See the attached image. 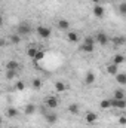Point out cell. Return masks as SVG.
Wrapping results in <instances>:
<instances>
[{"instance_id":"cell-24","label":"cell","mask_w":126,"mask_h":128,"mask_svg":"<svg viewBox=\"0 0 126 128\" xmlns=\"http://www.w3.org/2000/svg\"><path fill=\"white\" fill-rule=\"evenodd\" d=\"M125 63V57L122 55V54H116L114 55V58H113V64H116V66H120V64Z\"/></svg>"},{"instance_id":"cell-10","label":"cell","mask_w":126,"mask_h":128,"mask_svg":"<svg viewBox=\"0 0 126 128\" xmlns=\"http://www.w3.org/2000/svg\"><path fill=\"white\" fill-rule=\"evenodd\" d=\"M67 40L70 42V43H77L79 42V34L76 32H67Z\"/></svg>"},{"instance_id":"cell-7","label":"cell","mask_w":126,"mask_h":128,"mask_svg":"<svg viewBox=\"0 0 126 128\" xmlns=\"http://www.w3.org/2000/svg\"><path fill=\"white\" fill-rule=\"evenodd\" d=\"M57 28L61 32H68L70 30V21L68 20H58L57 21Z\"/></svg>"},{"instance_id":"cell-14","label":"cell","mask_w":126,"mask_h":128,"mask_svg":"<svg viewBox=\"0 0 126 128\" xmlns=\"http://www.w3.org/2000/svg\"><path fill=\"white\" fill-rule=\"evenodd\" d=\"M36 110H37V107L34 106V104H27L25 107H24V115H27V116H31V115H34L36 113Z\"/></svg>"},{"instance_id":"cell-3","label":"cell","mask_w":126,"mask_h":128,"mask_svg":"<svg viewBox=\"0 0 126 128\" xmlns=\"http://www.w3.org/2000/svg\"><path fill=\"white\" fill-rule=\"evenodd\" d=\"M45 103H46V106L51 109V110H55L58 106H60V100L57 98L55 96H49L46 97V100H45Z\"/></svg>"},{"instance_id":"cell-5","label":"cell","mask_w":126,"mask_h":128,"mask_svg":"<svg viewBox=\"0 0 126 128\" xmlns=\"http://www.w3.org/2000/svg\"><path fill=\"white\" fill-rule=\"evenodd\" d=\"M43 115H45V119H46V122H48L49 125L57 124V121H58V115H57L55 112H45Z\"/></svg>"},{"instance_id":"cell-27","label":"cell","mask_w":126,"mask_h":128,"mask_svg":"<svg viewBox=\"0 0 126 128\" xmlns=\"http://www.w3.org/2000/svg\"><path fill=\"white\" fill-rule=\"evenodd\" d=\"M16 74H18V72H16V70H6V79H9V80H10V79H13Z\"/></svg>"},{"instance_id":"cell-1","label":"cell","mask_w":126,"mask_h":128,"mask_svg":"<svg viewBox=\"0 0 126 128\" xmlns=\"http://www.w3.org/2000/svg\"><path fill=\"white\" fill-rule=\"evenodd\" d=\"M30 33H31V26H30L27 21L19 22V24L16 26V34H19L21 37H22V36H28Z\"/></svg>"},{"instance_id":"cell-22","label":"cell","mask_w":126,"mask_h":128,"mask_svg":"<svg viewBox=\"0 0 126 128\" xmlns=\"http://www.w3.org/2000/svg\"><path fill=\"white\" fill-rule=\"evenodd\" d=\"M80 51H82V52H86V54H91V52H94V45L82 43V45H80Z\"/></svg>"},{"instance_id":"cell-36","label":"cell","mask_w":126,"mask_h":128,"mask_svg":"<svg viewBox=\"0 0 126 128\" xmlns=\"http://www.w3.org/2000/svg\"><path fill=\"white\" fill-rule=\"evenodd\" d=\"M0 124H1V119H0Z\"/></svg>"},{"instance_id":"cell-8","label":"cell","mask_w":126,"mask_h":128,"mask_svg":"<svg viewBox=\"0 0 126 128\" xmlns=\"http://www.w3.org/2000/svg\"><path fill=\"white\" fill-rule=\"evenodd\" d=\"M94 15L96 18H104L105 15V9L101 6V4H95L94 6Z\"/></svg>"},{"instance_id":"cell-20","label":"cell","mask_w":126,"mask_h":128,"mask_svg":"<svg viewBox=\"0 0 126 128\" xmlns=\"http://www.w3.org/2000/svg\"><path fill=\"white\" fill-rule=\"evenodd\" d=\"M31 88L34 90V91H39L40 88H42V80L39 79V78H34L31 80Z\"/></svg>"},{"instance_id":"cell-18","label":"cell","mask_w":126,"mask_h":128,"mask_svg":"<svg viewBox=\"0 0 126 128\" xmlns=\"http://www.w3.org/2000/svg\"><path fill=\"white\" fill-rule=\"evenodd\" d=\"M85 119H86L88 124H94V122H96L98 116H96V113H94V112H88L86 116H85Z\"/></svg>"},{"instance_id":"cell-15","label":"cell","mask_w":126,"mask_h":128,"mask_svg":"<svg viewBox=\"0 0 126 128\" xmlns=\"http://www.w3.org/2000/svg\"><path fill=\"white\" fill-rule=\"evenodd\" d=\"M71 115H79V112H80V106L77 104V103H71L70 106H68V109H67Z\"/></svg>"},{"instance_id":"cell-11","label":"cell","mask_w":126,"mask_h":128,"mask_svg":"<svg viewBox=\"0 0 126 128\" xmlns=\"http://www.w3.org/2000/svg\"><path fill=\"white\" fill-rule=\"evenodd\" d=\"M67 90H68V85L67 84H64L61 80H57L55 82V91L57 92H65Z\"/></svg>"},{"instance_id":"cell-23","label":"cell","mask_w":126,"mask_h":128,"mask_svg":"<svg viewBox=\"0 0 126 128\" xmlns=\"http://www.w3.org/2000/svg\"><path fill=\"white\" fill-rule=\"evenodd\" d=\"M45 55H46V54H45V51H43V49H37V52H36V55H34V58H33V60H34L36 63H39V61H42V60L45 58Z\"/></svg>"},{"instance_id":"cell-17","label":"cell","mask_w":126,"mask_h":128,"mask_svg":"<svg viewBox=\"0 0 126 128\" xmlns=\"http://www.w3.org/2000/svg\"><path fill=\"white\" fill-rule=\"evenodd\" d=\"M95 79H96V78H95V73L88 72L86 76H85V84H86V85H92V84L95 82Z\"/></svg>"},{"instance_id":"cell-33","label":"cell","mask_w":126,"mask_h":128,"mask_svg":"<svg viewBox=\"0 0 126 128\" xmlns=\"http://www.w3.org/2000/svg\"><path fill=\"white\" fill-rule=\"evenodd\" d=\"M119 124H120V125H125L126 124V118L125 116H120V118H119Z\"/></svg>"},{"instance_id":"cell-32","label":"cell","mask_w":126,"mask_h":128,"mask_svg":"<svg viewBox=\"0 0 126 128\" xmlns=\"http://www.w3.org/2000/svg\"><path fill=\"white\" fill-rule=\"evenodd\" d=\"M6 45H7V40L3 39V37H0V48H3V46H6Z\"/></svg>"},{"instance_id":"cell-28","label":"cell","mask_w":126,"mask_h":128,"mask_svg":"<svg viewBox=\"0 0 126 128\" xmlns=\"http://www.w3.org/2000/svg\"><path fill=\"white\" fill-rule=\"evenodd\" d=\"M15 90H18V91H24L25 90V84L22 82V80H18L16 84H15V86H13Z\"/></svg>"},{"instance_id":"cell-16","label":"cell","mask_w":126,"mask_h":128,"mask_svg":"<svg viewBox=\"0 0 126 128\" xmlns=\"http://www.w3.org/2000/svg\"><path fill=\"white\" fill-rule=\"evenodd\" d=\"M18 115H19V112H18L16 107H7L6 109V116L7 118H16Z\"/></svg>"},{"instance_id":"cell-35","label":"cell","mask_w":126,"mask_h":128,"mask_svg":"<svg viewBox=\"0 0 126 128\" xmlns=\"http://www.w3.org/2000/svg\"><path fill=\"white\" fill-rule=\"evenodd\" d=\"M91 2H94L95 4H99V0H91Z\"/></svg>"},{"instance_id":"cell-26","label":"cell","mask_w":126,"mask_h":128,"mask_svg":"<svg viewBox=\"0 0 126 128\" xmlns=\"http://www.w3.org/2000/svg\"><path fill=\"white\" fill-rule=\"evenodd\" d=\"M99 107L101 109H110V98H104V100H101V103H99Z\"/></svg>"},{"instance_id":"cell-37","label":"cell","mask_w":126,"mask_h":128,"mask_svg":"<svg viewBox=\"0 0 126 128\" xmlns=\"http://www.w3.org/2000/svg\"><path fill=\"white\" fill-rule=\"evenodd\" d=\"M9 128H13V127H9Z\"/></svg>"},{"instance_id":"cell-12","label":"cell","mask_w":126,"mask_h":128,"mask_svg":"<svg viewBox=\"0 0 126 128\" xmlns=\"http://www.w3.org/2000/svg\"><path fill=\"white\" fill-rule=\"evenodd\" d=\"M6 70H16V72H19V63L15 61V60H9L6 63Z\"/></svg>"},{"instance_id":"cell-21","label":"cell","mask_w":126,"mask_h":128,"mask_svg":"<svg viewBox=\"0 0 126 128\" xmlns=\"http://www.w3.org/2000/svg\"><path fill=\"white\" fill-rule=\"evenodd\" d=\"M9 42H10L12 45H18V43L21 42V36H19V34H16V33H13V34H10V36H9Z\"/></svg>"},{"instance_id":"cell-29","label":"cell","mask_w":126,"mask_h":128,"mask_svg":"<svg viewBox=\"0 0 126 128\" xmlns=\"http://www.w3.org/2000/svg\"><path fill=\"white\" fill-rule=\"evenodd\" d=\"M36 52H37V48H34V46H31V48H28L27 49V55L30 57V58H34V55H36Z\"/></svg>"},{"instance_id":"cell-2","label":"cell","mask_w":126,"mask_h":128,"mask_svg":"<svg viewBox=\"0 0 126 128\" xmlns=\"http://www.w3.org/2000/svg\"><path fill=\"white\" fill-rule=\"evenodd\" d=\"M36 32L39 34V37H42V39H49L51 37V28L49 27H46V26H39V27H36Z\"/></svg>"},{"instance_id":"cell-9","label":"cell","mask_w":126,"mask_h":128,"mask_svg":"<svg viewBox=\"0 0 126 128\" xmlns=\"http://www.w3.org/2000/svg\"><path fill=\"white\" fill-rule=\"evenodd\" d=\"M111 42H113L114 46H123L125 42H126V37L125 36H114V37L111 39Z\"/></svg>"},{"instance_id":"cell-6","label":"cell","mask_w":126,"mask_h":128,"mask_svg":"<svg viewBox=\"0 0 126 128\" xmlns=\"http://www.w3.org/2000/svg\"><path fill=\"white\" fill-rule=\"evenodd\" d=\"M110 107L123 110V109L126 107V101L125 100H114V98H110Z\"/></svg>"},{"instance_id":"cell-31","label":"cell","mask_w":126,"mask_h":128,"mask_svg":"<svg viewBox=\"0 0 126 128\" xmlns=\"http://www.w3.org/2000/svg\"><path fill=\"white\" fill-rule=\"evenodd\" d=\"M83 43H86V45H95V39L92 36H86L83 39Z\"/></svg>"},{"instance_id":"cell-25","label":"cell","mask_w":126,"mask_h":128,"mask_svg":"<svg viewBox=\"0 0 126 128\" xmlns=\"http://www.w3.org/2000/svg\"><path fill=\"white\" fill-rule=\"evenodd\" d=\"M114 100H125V91L123 90H116L114 94H113Z\"/></svg>"},{"instance_id":"cell-34","label":"cell","mask_w":126,"mask_h":128,"mask_svg":"<svg viewBox=\"0 0 126 128\" xmlns=\"http://www.w3.org/2000/svg\"><path fill=\"white\" fill-rule=\"evenodd\" d=\"M0 26H3V16L0 15Z\"/></svg>"},{"instance_id":"cell-19","label":"cell","mask_w":126,"mask_h":128,"mask_svg":"<svg viewBox=\"0 0 126 128\" xmlns=\"http://www.w3.org/2000/svg\"><path fill=\"white\" fill-rule=\"evenodd\" d=\"M116 80H117V84H119V85L125 86V85H126V74H125V73H117V74H116Z\"/></svg>"},{"instance_id":"cell-13","label":"cell","mask_w":126,"mask_h":128,"mask_svg":"<svg viewBox=\"0 0 126 128\" xmlns=\"http://www.w3.org/2000/svg\"><path fill=\"white\" fill-rule=\"evenodd\" d=\"M107 73L108 74H111V76H116L117 73H119V66H116V64H107Z\"/></svg>"},{"instance_id":"cell-30","label":"cell","mask_w":126,"mask_h":128,"mask_svg":"<svg viewBox=\"0 0 126 128\" xmlns=\"http://www.w3.org/2000/svg\"><path fill=\"white\" fill-rule=\"evenodd\" d=\"M119 12H120V15H126V3L125 2L119 3Z\"/></svg>"},{"instance_id":"cell-4","label":"cell","mask_w":126,"mask_h":128,"mask_svg":"<svg viewBox=\"0 0 126 128\" xmlns=\"http://www.w3.org/2000/svg\"><path fill=\"white\" fill-rule=\"evenodd\" d=\"M94 39H95V42H98L101 46H105V45L110 42V37H108L105 33H102V32H99V33H98V34L94 37Z\"/></svg>"}]
</instances>
